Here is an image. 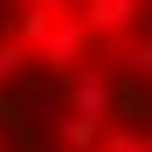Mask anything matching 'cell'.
<instances>
[{
  "label": "cell",
  "mask_w": 152,
  "mask_h": 152,
  "mask_svg": "<svg viewBox=\"0 0 152 152\" xmlns=\"http://www.w3.org/2000/svg\"><path fill=\"white\" fill-rule=\"evenodd\" d=\"M0 152H152V0H0Z\"/></svg>",
  "instance_id": "obj_1"
}]
</instances>
